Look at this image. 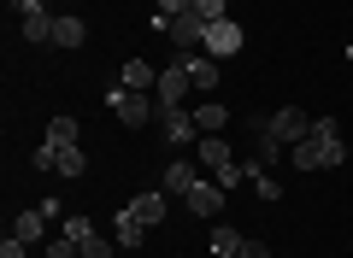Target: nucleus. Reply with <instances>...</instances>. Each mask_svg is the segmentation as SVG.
Wrapping results in <instances>:
<instances>
[{
    "mask_svg": "<svg viewBox=\"0 0 353 258\" xmlns=\"http://www.w3.org/2000/svg\"><path fill=\"white\" fill-rule=\"evenodd\" d=\"M289 159H294V171H330V164H341V159H347L341 123H336V118H312V136L294 141Z\"/></svg>",
    "mask_w": 353,
    "mask_h": 258,
    "instance_id": "nucleus-1",
    "label": "nucleus"
},
{
    "mask_svg": "<svg viewBox=\"0 0 353 258\" xmlns=\"http://www.w3.org/2000/svg\"><path fill=\"white\" fill-rule=\"evenodd\" d=\"M106 111H112L118 123H130V129H148V123H153V111H159V100H153V94H141V88L112 83V88H106Z\"/></svg>",
    "mask_w": 353,
    "mask_h": 258,
    "instance_id": "nucleus-2",
    "label": "nucleus"
},
{
    "mask_svg": "<svg viewBox=\"0 0 353 258\" xmlns=\"http://www.w3.org/2000/svg\"><path fill=\"white\" fill-rule=\"evenodd\" d=\"M253 129L271 136V141H283V147H294V141L312 136V118H306L301 106H283V111H271V118H253Z\"/></svg>",
    "mask_w": 353,
    "mask_h": 258,
    "instance_id": "nucleus-3",
    "label": "nucleus"
},
{
    "mask_svg": "<svg viewBox=\"0 0 353 258\" xmlns=\"http://www.w3.org/2000/svg\"><path fill=\"white\" fill-rule=\"evenodd\" d=\"M189 94H194L189 71H183V59H171V65L159 71V88H153V100H159V111H171V106H189Z\"/></svg>",
    "mask_w": 353,
    "mask_h": 258,
    "instance_id": "nucleus-4",
    "label": "nucleus"
},
{
    "mask_svg": "<svg viewBox=\"0 0 353 258\" xmlns=\"http://www.w3.org/2000/svg\"><path fill=\"white\" fill-rule=\"evenodd\" d=\"M241 41H248V30H241L236 18H218V24H206V41H201V53H212V59L224 65L230 53H241Z\"/></svg>",
    "mask_w": 353,
    "mask_h": 258,
    "instance_id": "nucleus-5",
    "label": "nucleus"
},
{
    "mask_svg": "<svg viewBox=\"0 0 353 258\" xmlns=\"http://www.w3.org/2000/svg\"><path fill=\"white\" fill-rule=\"evenodd\" d=\"M59 229L71 235L77 246H83V258H112V246H118V241H106V235L94 229V223H88V217H65Z\"/></svg>",
    "mask_w": 353,
    "mask_h": 258,
    "instance_id": "nucleus-6",
    "label": "nucleus"
},
{
    "mask_svg": "<svg viewBox=\"0 0 353 258\" xmlns=\"http://www.w3.org/2000/svg\"><path fill=\"white\" fill-rule=\"evenodd\" d=\"M18 24H24V36H30V41H53L59 18L48 12V0H18Z\"/></svg>",
    "mask_w": 353,
    "mask_h": 258,
    "instance_id": "nucleus-7",
    "label": "nucleus"
},
{
    "mask_svg": "<svg viewBox=\"0 0 353 258\" xmlns=\"http://www.w3.org/2000/svg\"><path fill=\"white\" fill-rule=\"evenodd\" d=\"M159 129H165V141H171V147H189V141H201V123H194V111H189V106L159 111Z\"/></svg>",
    "mask_w": 353,
    "mask_h": 258,
    "instance_id": "nucleus-8",
    "label": "nucleus"
},
{
    "mask_svg": "<svg viewBox=\"0 0 353 258\" xmlns=\"http://www.w3.org/2000/svg\"><path fill=\"white\" fill-rule=\"evenodd\" d=\"M176 59H183V71H189V83L201 88V94L224 83V71H218V59H212V53H176Z\"/></svg>",
    "mask_w": 353,
    "mask_h": 258,
    "instance_id": "nucleus-9",
    "label": "nucleus"
},
{
    "mask_svg": "<svg viewBox=\"0 0 353 258\" xmlns=\"http://www.w3.org/2000/svg\"><path fill=\"white\" fill-rule=\"evenodd\" d=\"M183 206H189L194 217H218V211H224V188L218 182H194L189 194H183Z\"/></svg>",
    "mask_w": 353,
    "mask_h": 258,
    "instance_id": "nucleus-10",
    "label": "nucleus"
},
{
    "mask_svg": "<svg viewBox=\"0 0 353 258\" xmlns=\"http://www.w3.org/2000/svg\"><path fill=\"white\" fill-rule=\"evenodd\" d=\"M48 223H53V217H48L41 206H36V211H18V217H12V235H18L24 246H48V241H41V235H48Z\"/></svg>",
    "mask_w": 353,
    "mask_h": 258,
    "instance_id": "nucleus-11",
    "label": "nucleus"
},
{
    "mask_svg": "<svg viewBox=\"0 0 353 258\" xmlns=\"http://www.w3.org/2000/svg\"><path fill=\"white\" fill-rule=\"evenodd\" d=\"M201 164H206L212 176H224L230 164H236V153H230V141H224V136H201Z\"/></svg>",
    "mask_w": 353,
    "mask_h": 258,
    "instance_id": "nucleus-12",
    "label": "nucleus"
},
{
    "mask_svg": "<svg viewBox=\"0 0 353 258\" xmlns=\"http://www.w3.org/2000/svg\"><path fill=\"white\" fill-rule=\"evenodd\" d=\"M159 182H165V194H176V200H183V194H189L194 182H201V171L176 159V164H165V176H159Z\"/></svg>",
    "mask_w": 353,
    "mask_h": 258,
    "instance_id": "nucleus-13",
    "label": "nucleus"
},
{
    "mask_svg": "<svg viewBox=\"0 0 353 258\" xmlns=\"http://www.w3.org/2000/svg\"><path fill=\"white\" fill-rule=\"evenodd\" d=\"M112 241H118V246H141V241H148V223H141L136 211L124 206V211H118V229H112Z\"/></svg>",
    "mask_w": 353,
    "mask_h": 258,
    "instance_id": "nucleus-14",
    "label": "nucleus"
},
{
    "mask_svg": "<svg viewBox=\"0 0 353 258\" xmlns=\"http://www.w3.org/2000/svg\"><path fill=\"white\" fill-rule=\"evenodd\" d=\"M124 88H141V94H153L159 88V76H153V65L148 59H124V76H118Z\"/></svg>",
    "mask_w": 353,
    "mask_h": 258,
    "instance_id": "nucleus-15",
    "label": "nucleus"
},
{
    "mask_svg": "<svg viewBox=\"0 0 353 258\" xmlns=\"http://www.w3.org/2000/svg\"><path fill=\"white\" fill-rule=\"evenodd\" d=\"M241 241H248L241 229H230V223H218V229H212V258H241Z\"/></svg>",
    "mask_w": 353,
    "mask_h": 258,
    "instance_id": "nucleus-16",
    "label": "nucleus"
},
{
    "mask_svg": "<svg viewBox=\"0 0 353 258\" xmlns=\"http://www.w3.org/2000/svg\"><path fill=\"white\" fill-rule=\"evenodd\" d=\"M53 171H59V176H83L88 171L83 147H53Z\"/></svg>",
    "mask_w": 353,
    "mask_h": 258,
    "instance_id": "nucleus-17",
    "label": "nucleus"
},
{
    "mask_svg": "<svg viewBox=\"0 0 353 258\" xmlns=\"http://www.w3.org/2000/svg\"><path fill=\"white\" fill-rule=\"evenodd\" d=\"M130 211H136L141 223H165V194H136V200H130Z\"/></svg>",
    "mask_w": 353,
    "mask_h": 258,
    "instance_id": "nucleus-18",
    "label": "nucleus"
},
{
    "mask_svg": "<svg viewBox=\"0 0 353 258\" xmlns=\"http://www.w3.org/2000/svg\"><path fill=\"white\" fill-rule=\"evenodd\" d=\"M53 41H59V47H83V41H88L83 18H71V12H65V18H59V30H53Z\"/></svg>",
    "mask_w": 353,
    "mask_h": 258,
    "instance_id": "nucleus-19",
    "label": "nucleus"
},
{
    "mask_svg": "<svg viewBox=\"0 0 353 258\" xmlns=\"http://www.w3.org/2000/svg\"><path fill=\"white\" fill-rule=\"evenodd\" d=\"M48 147H77V118H53L48 123Z\"/></svg>",
    "mask_w": 353,
    "mask_h": 258,
    "instance_id": "nucleus-20",
    "label": "nucleus"
},
{
    "mask_svg": "<svg viewBox=\"0 0 353 258\" xmlns=\"http://www.w3.org/2000/svg\"><path fill=\"white\" fill-rule=\"evenodd\" d=\"M41 258H83V246H77V241H71V235H65V229H59V235H53V241H48V246H41Z\"/></svg>",
    "mask_w": 353,
    "mask_h": 258,
    "instance_id": "nucleus-21",
    "label": "nucleus"
},
{
    "mask_svg": "<svg viewBox=\"0 0 353 258\" xmlns=\"http://www.w3.org/2000/svg\"><path fill=\"white\" fill-rule=\"evenodd\" d=\"M194 123H201V129H224V123H230V111L206 100V106H194Z\"/></svg>",
    "mask_w": 353,
    "mask_h": 258,
    "instance_id": "nucleus-22",
    "label": "nucleus"
},
{
    "mask_svg": "<svg viewBox=\"0 0 353 258\" xmlns=\"http://www.w3.org/2000/svg\"><path fill=\"white\" fill-rule=\"evenodd\" d=\"M194 12H201L206 24H218V18H230V0H194Z\"/></svg>",
    "mask_w": 353,
    "mask_h": 258,
    "instance_id": "nucleus-23",
    "label": "nucleus"
},
{
    "mask_svg": "<svg viewBox=\"0 0 353 258\" xmlns=\"http://www.w3.org/2000/svg\"><path fill=\"white\" fill-rule=\"evenodd\" d=\"M253 194H259V200H283V182H277V176H253Z\"/></svg>",
    "mask_w": 353,
    "mask_h": 258,
    "instance_id": "nucleus-24",
    "label": "nucleus"
},
{
    "mask_svg": "<svg viewBox=\"0 0 353 258\" xmlns=\"http://www.w3.org/2000/svg\"><path fill=\"white\" fill-rule=\"evenodd\" d=\"M153 12H159V18H176V12H194V0H159Z\"/></svg>",
    "mask_w": 353,
    "mask_h": 258,
    "instance_id": "nucleus-25",
    "label": "nucleus"
},
{
    "mask_svg": "<svg viewBox=\"0 0 353 258\" xmlns=\"http://www.w3.org/2000/svg\"><path fill=\"white\" fill-rule=\"evenodd\" d=\"M277 153H283V141H271V136H259V164H277Z\"/></svg>",
    "mask_w": 353,
    "mask_h": 258,
    "instance_id": "nucleus-26",
    "label": "nucleus"
},
{
    "mask_svg": "<svg viewBox=\"0 0 353 258\" xmlns=\"http://www.w3.org/2000/svg\"><path fill=\"white\" fill-rule=\"evenodd\" d=\"M24 252H30V246L18 241V235H6V241H0V258H24Z\"/></svg>",
    "mask_w": 353,
    "mask_h": 258,
    "instance_id": "nucleus-27",
    "label": "nucleus"
},
{
    "mask_svg": "<svg viewBox=\"0 0 353 258\" xmlns=\"http://www.w3.org/2000/svg\"><path fill=\"white\" fill-rule=\"evenodd\" d=\"M241 258H271V246L265 241H241Z\"/></svg>",
    "mask_w": 353,
    "mask_h": 258,
    "instance_id": "nucleus-28",
    "label": "nucleus"
}]
</instances>
